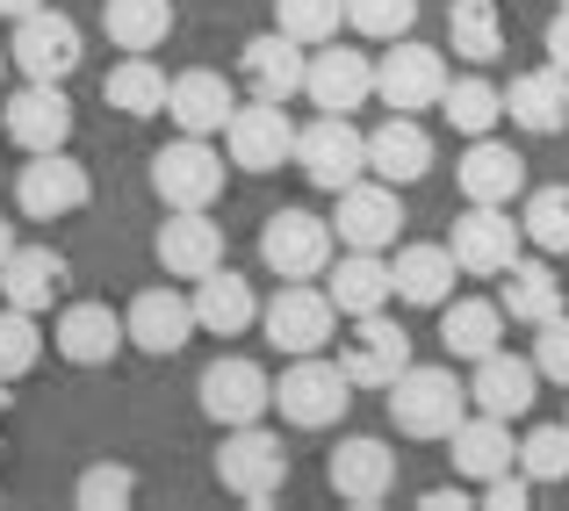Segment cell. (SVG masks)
Wrapping results in <instances>:
<instances>
[{
    "instance_id": "1",
    "label": "cell",
    "mask_w": 569,
    "mask_h": 511,
    "mask_svg": "<svg viewBox=\"0 0 569 511\" xmlns=\"http://www.w3.org/2000/svg\"><path fill=\"white\" fill-rule=\"evenodd\" d=\"M389 418L403 440H447L469 418V382H455V368H403L389 382Z\"/></svg>"
},
{
    "instance_id": "2",
    "label": "cell",
    "mask_w": 569,
    "mask_h": 511,
    "mask_svg": "<svg viewBox=\"0 0 569 511\" xmlns=\"http://www.w3.org/2000/svg\"><path fill=\"white\" fill-rule=\"evenodd\" d=\"M260 260L281 281H325V267L339 260V231L310 209H274L260 223Z\"/></svg>"
},
{
    "instance_id": "3",
    "label": "cell",
    "mask_w": 569,
    "mask_h": 511,
    "mask_svg": "<svg viewBox=\"0 0 569 511\" xmlns=\"http://www.w3.org/2000/svg\"><path fill=\"white\" fill-rule=\"evenodd\" d=\"M217 483L231 490L238 504H274L281 483H289V454H281V440L267 425H223Z\"/></svg>"
},
{
    "instance_id": "4",
    "label": "cell",
    "mask_w": 569,
    "mask_h": 511,
    "mask_svg": "<svg viewBox=\"0 0 569 511\" xmlns=\"http://www.w3.org/2000/svg\"><path fill=\"white\" fill-rule=\"evenodd\" d=\"M274 403H281V418H289V425L325 432V425H339V418H347L353 382H347V368H339V360L296 353L289 368H281V382H274Z\"/></svg>"
},
{
    "instance_id": "5",
    "label": "cell",
    "mask_w": 569,
    "mask_h": 511,
    "mask_svg": "<svg viewBox=\"0 0 569 511\" xmlns=\"http://www.w3.org/2000/svg\"><path fill=\"white\" fill-rule=\"evenodd\" d=\"M296 173L310 188L339 194L368 173V130H353V116H318V123L296 130Z\"/></svg>"
},
{
    "instance_id": "6",
    "label": "cell",
    "mask_w": 569,
    "mask_h": 511,
    "mask_svg": "<svg viewBox=\"0 0 569 511\" xmlns=\"http://www.w3.org/2000/svg\"><path fill=\"white\" fill-rule=\"evenodd\" d=\"M519 246H527V231H519L512 202H469L455 217V238H447L455 267L461 274H483V281H498L505 267L519 260Z\"/></svg>"
},
{
    "instance_id": "7",
    "label": "cell",
    "mask_w": 569,
    "mask_h": 511,
    "mask_svg": "<svg viewBox=\"0 0 569 511\" xmlns=\"http://www.w3.org/2000/svg\"><path fill=\"white\" fill-rule=\"evenodd\" d=\"M260 332L274 353H325L339 332V310H332V295L325 289H310V281H281V295L274 303H260Z\"/></svg>"
},
{
    "instance_id": "8",
    "label": "cell",
    "mask_w": 569,
    "mask_h": 511,
    "mask_svg": "<svg viewBox=\"0 0 569 511\" xmlns=\"http://www.w3.org/2000/svg\"><path fill=\"white\" fill-rule=\"evenodd\" d=\"M8 58L29 72V80H58V87H66L72 72H80V58H87L80 51V22H72L66 8H51V0H43L37 14H22V22H14Z\"/></svg>"
},
{
    "instance_id": "9",
    "label": "cell",
    "mask_w": 569,
    "mask_h": 511,
    "mask_svg": "<svg viewBox=\"0 0 569 511\" xmlns=\"http://www.w3.org/2000/svg\"><path fill=\"white\" fill-rule=\"evenodd\" d=\"M194 397H202V418H217V425H260L267 411H274V382H267L260 360H209L202 382H194Z\"/></svg>"
},
{
    "instance_id": "10",
    "label": "cell",
    "mask_w": 569,
    "mask_h": 511,
    "mask_svg": "<svg viewBox=\"0 0 569 511\" xmlns=\"http://www.w3.org/2000/svg\"><path fill=\"white\" fill-rule=\"evenodd\" d=\"M87 202H94V180H87L80 159L72 152H29L22 180H14V209H22L29 223H58Z\"/></svg>"
},
{
    "instance_id": "11",
    "label": "cell",
    "mask_w": 569,
    "mask_h": 511,
    "mask_svg": "<svg viewBox=\"0 0 569 511\" xmlns=\"http://www.w3.org/2000/svg\"><path fill=\"white\" fill-rule=\"evenodd\" d=\"M376 94L389 101V116H418V109H440L447 94V58L418 37H397V51L376 58Z\"/></svg>"
},
{
    "instance_id": "12",
    "label": "cell",
    "mask_w": 569,
    "mask_h": 511,
    "mask_svg": "<svg viewBox=\"0 0 569 511\" xmlns=\"http://www.w3.org/2000/svg\"><path fill=\"white\" fill-rule=\"evenodd\" d=\"M223 144H231V167H246V173H281V167H296L289 101H246V109H231Z\"/></svg>"
},
{
    "instance_id": "13",
    "label": "cell",
    "mask_w": 569,
    "mask_h": 511,
    "mask_svg": "<svg viewBox=\"0 0 569 511\" xmlns=\"http://www.w3.org/2000/svg\"><path fill=\"white\" fill-rule=\"evenodd\" d=\"M152 194L167 209H209L223 194V159L209 152V138H173L167 152H152Z\"/></svg>"
},
{
    "instance_id": "14",
    "label": "cell",
    "mask_w": 569,
    "mask_h": 511,
    "mask_svg": "<svg viewBox=\"0 0 569 511\" xmlns=\"http://www.w3.org/2000/svg\"><path fill=\"white\" fill-rule=\"evenodd\" d=\"M376 94V66H368V51H347V43H318L310 51V72H303V101L318 116H353L361 101Z\"/></svg>"
},
{
    "instance_id": "15",
    "label": "cell",
    "mask_w": 569,
    "mask_h": 511,
    "mask_svg": "<svg viewBox=\"0 0 569 511\" xmlns=\"http://www.w3.org/2000/svg\"><path fill=\"white\" fill-rule=\"evenodd\" d=\"M339 368H347L353 389H389L403 368H411V332L389 324L382 310L376 318H353V332L339 339Z\"/></svg>"
},
{
    "instance_id": "16",
    "label": "cell",
    "mask_w": 569,
    "mask_h": 511,
    "mask_svg": "<svg viewBox=\"0 0 569 511\" xmlns=\"http://www.w3.org/2000/svg\"><path fill=\"white\" fill-rule=\"evenodd\" d=\"M332 231H339V246H353V252H382V246H397V231H403V202H397V188L389 180H353V188H339V217H332Z\"/></svg>"
},
{
    "instance_id": "17",
    "label": "cell",
    "mask_w": 569,
    "mask_h": 511,
    "mask_svg": "<svg viewBox=\"0 0 569 511\" xmlns=\"http://www.w3.org/2000/svg\"><path fill=\"white\" fill-rule=\"evenodd\" d=\"M0 123H8V138L22 144V152H66L72 144V101H66L58 80H29L22 94H8Z\"/></svg>"
},
{
    "instance_id": "18",
    "label": "cell",
    "mask_w": 569,
    "mask_h": 511,
    "mask_svg": "<svg viewBox=\"0 0 569 511\" xmlns=\"http://www.w3.org/2000/svg\"><path fill=\"white\" fill-rule=\"evenodd\" d=\"M325 483L339 490V504L376 511L389 490H397V454H389L382 440H368V432H353V440L332 447V461H325Z\"/></svg>"
},
{
    "instance_id": "19",
    "label": "cell",
    "mask_w": 569,
    "mask_h": 511,
    "mask_svg": "<svg viewBox=\"0 0 569 511\" xmlns=\"http://www.w3.org/2000/svg\"><path fill=\"white\" fill-rule=\"evenodd\" d=\"M303 72H310V43L281 37V29H267V37H252L238 51V80H246L252 101H296L303 94Z\"/></svg>"
},
{
    "instance_id": "20",
    "label": "cell",
    "mask_w": 569,
    "mask_h": 511,
    "mask_svg": "<svg viewBox=\"0 0 569 511\" xmlns=\"http://www.w3.org/2000/svg\"><path fill=\"white\" fill-rule=\"evenodd\" d=\"M152 252L173 281H202L209 267H223V223H209V209H167Z\"/></svg>"
},
{
    "instance_id": "21",
    "label": "cell",
    "mask_w": 569,
    "mask_h": 511,
    "mask_svg": "<svg viewBox=\"0 0 569 511\" xmlns=\"http://www.w3.org/2000/svg\"><path fill=\"white\" fill-rule=\"evenodd\" d=\"M123 332H130V345H138V353H181V345L202 332V324H194V295H181V289H144L138 303L123 310Z\"/></svg>"
},
{
    "instance_id": "22",
    "label": "cell",
    "mask_w": 569,
    "mask_h": 511,
    "mask_svg": "<svg viewBox=\"0 0 569 511\" xmlns=\"http://www.w3.org/2000/svg\"><path fill=\"white\" fill-rule=\"evenodd\" d=\"M469 403H476V411H490V418H527L533 403H541V368L498 345V353L476 360V374H469Z\"/></svg>"
},
{
    "instance_id": "23",
    "label": "cell",
    "mask_w": 569,
    "mask_h": 511,
    "mask_svg": "<svg viewBox=\"0 0 569 511\" xmlns=\"http://www.w3.org/2000/svg\"><path fill=\"white\" fill-rule=\"evenodd\" d=\"M447 461H455V475H469V483H490V475L519 469V440H512V418H461L455 432H447Z\"/></svg>"
},
{
    "instance_id": "24",
    "label": "cell",
    "mask_w": 569,
    "mask_h": 511,
    "mask_svg": "<svg viewBox=\"0 0 569 511\" xmlns=\"http://www.w3.org/2000/svg\"><path fill=\"white\" fill-rule=\"evenodd\" d=\"M231 109H238V87L223 80V72H209V66H194V72H181V80L167 87V116H173L181 138H217V130L231 123Z\"/></svg>"
},
{
    "instance_id": "25",
    "label": "cell",
    "mask_w": 569,
    "mask_h": 511,
    "mask_svg": "<svg viewBox=\"0 0 569 511\" xmlns=\"http://www.w3.org/2000/svg\"><path fill=\"white\" fill-rule=\"evenodd\" d=\"M325 295H332L339 318H376V310L397 303V281H389V260H382V252H353L347 246V260L325 267Z\"/></svg>"
},
{
    "instance_id": "26",
    "label": "cell",
    "mask_w": 569,
    "mask_h": 511,
    "mask_svg": "<svg viewBox=\"0 0 569 511\" xmlns=\"http://www.w3.org/2000/svg\"><path fill=\"white\" fill-rule=\"evenodd\" d=\"M51 345H58V360H72V368H109V360L130 345V332H123V318H116L109 303H72L66 318H58Z\"/></svg>"
},
{
    "instance_id": "27",
    "label": "cell",
    "mask_w": 569,
    "mask_h": 511,
    "mask_svg": "<svg viewBox=\"0 0 569 511\" xmlns=\"http://www.w3.org/2000/svg\"><path fill=\"white\" fill-rule=\"evenodd\" d=\"M368 173L389 180V188H411V180L432 173V138L418 116H389V123L368 130Z\"/></svg>"
},
{
    "instance_id": "28",
    "label": "cell",
    "mask_w": 569,
    "mask_h": 511,
    "mask_svg": "<svg viewBox=\"0 0 569 511\" xmlns=\"http://www.w3.org/2000/svg\"><path fill=\"white\" fill-rule=\"evenodd\" d=\"M58 295H66V252H51V246H14L8 260H0V303H14V310H51Z\"/></svg>"
},
{
    "instance_id": "29",
    "label": "cell",
    "mask_w": 569,
    "mask_h": 511,
    "mask_svg": "<svg viewBox=\"0 0 569 511\" xmlns=\"http://www.w3.org/2000/svg\"><path fill=\"white\" fill-rule=\"evenodd\" d=\"M505 116L533 138H562L569 130V72L562 66H541V72H519L505 87Z\"/></svg>"
},
{
    "instance_id": "30",
    "label": "cell",
    "mask_w": 569,
    "mask_h": 511,
    "mask_svg": "<svg viewBox=\"0 0 569 511\" xmlns=\"http://www.w3.org/2000/svg\"><path fill=\"white\" fill-rule=\"evenodd\" d=\"M194 324L217 339H238L260 324V295H252V281H238L231 267H209L202 281H194Z\"/></svg>"
},
{
    "instance_id": "31",
    "label": "cell",
    "mask_w": 569,
    "mask_h": 511,
    "mask_svg": "<svg viewBox=\"0 0 569 511\" xmlns=\"http://www.w3.org/2000/svg\"><path fill=\"white\" fill-rule=\"evenodd\" d=\"M455 180H461V194H469V202H512V194L527 188V159H519L512 144H498V138H469Z\"/></svg>"
},
{
    "instance_id": "32",
    "label": "cell",
    "mask_w": 569,
    "mask_h": 511,
    "mask_svg": "<svg viewBox=\"0 0 569 511\" xmlns=\"http://www.w3.org/2000/svg\"><path fill=\"white\" fill-rule=\"evenodd\" d=\"M455 252L447 246H403L397 260H389V281H397V303L411 310H440L447 295H455Z\"/></svg>"
},
{
    "instance_id": "33",
    "label": "cell",
    "mask_w": 569,
    "mask_h": 511,
    "mask_svg": "<svg viewBox=\"0 0 569 511\" xmlns=\"http://www.w3.org/2000/svg\"><path fill=\"white\" fill-rule=\"evenodd\" d=\"M498 339H505V310L498 303H476V295H447L440 303V345H447V360H483V353H498Z\"/></svg>"
},
{
    "instance_id": "34",
    "label": "cell",
    "mask_w": 569,
    "mask_h": 511,
    "mask_svg": "<svg viewBox=\"0 0 569 511\" xmlns=\"http://www.w3.org/2000/svg\"><path fill=\"white\" fill-rule=\"evenodd\" d=\"M498 281H505V289H498V310L512 324H548L562 310V281H556V267H548V260H512Z\"/></svg>"
},
{
    "instance_id": "35",
    "label": "cell",
    "mask_w": 569,
    "mask_h": 511,
    "mask_svg": "<svg viewBox=\"0 0 569 511\" xmlns=\"http://www.w3.org/2000/svg\"><path fill=\"white\" fill-rule=\"evenodd\" d=\"M167 72L152 66V51H123V66H109V80H101V101L109 109H123V116H167Z\"/></svg>"
},
{
    "instance_id": "36",
    "label": "cell",
    "mask_w": 569,
    "mask_h": 511,
    "mask_svg": "<svg viewBox=\"0 0 569 511\" xmlns=\"http://www.w3.org/2000/svg\"><path fill=\"white\" fill-rule=\"evenodd\" d=\"M447 51L469 58V66H498V58H505L498 0H455V8H447Z\"/></svg>"
},
{
    "instance_id": "37",
    "label": "cell",
    "mask_w": 569,
    "mask_h": 511,
    "mask_svg": "<svg viewBox=\"0 0 569 511\" xmlns=\"http://www.w3.org/2000/svg\"><path fill=\"white\" fill-rule=\"evenodd\" d=\"M101 29L116 51H159L173 37V0H101Z\"/></svg>"
},
{
    "instance_id": "38",
    "label": "cell",
    "mask_w": 569,
    "mask_h": 511,
    "mask_svg": "<svg viewBox=\"0 0 569 511\" xmlns=\"http://www.w3.org/2000/svg\"><path fill=\"white\" fill-rule=\"evenodd\" d=\"M440 116L461 130V138H490V130L505 123V87H490L483 72H469V80H447Z\"/></svg>"
},
{
    "instance_id": "39",
    "label": "cell",
    "mask_w": 569,
    "mask_h": 511,
    "mask_svg": "<svg viewBox=\"0 0 569 511\" xmlns=\"http://www.w3.org/2000/svg\"><path fill=\"white\" fill-rule=\"evenodd\" d=\"M339 22H347V0H274V29L296 37V43H310V51L332 43Z\"/></svg>"
},
{
    "instance_id": "40",
    "label": "cell",
    "mask_w": 569,
    "mask_h": 511,
    "mask_svg": "<svg viewBox=\"0 0 569 511\" xmlns=\"http://www.w3.org/2000/svg\"><path fill=\"white\" fill-rule=\"evenodd\" d=\"M72 504L80 511H130L138 504V475H130L123 461H94V469H80V483H72Z\"/></svg>"
},
{
    "instance_id": "41",
    "label": "cell",
    "mask_w": 569,
    "mask_h": 511,
    "mask_svg": "<svg viewBox=\"0 0 569 511\" xmlns=\"http://www.w3.org/2000/svg\"><path fill=\"white\" fill-rule=\"evenodd\" d=\"M37 360H43L37 318H29V310H14V303H0V382H22Z\"/></svg>"
},
{
    "instance_id": "42",
    "label": "cell",
    "mask_w": 569,
    "mask_h": 511,
    "mask_svg": "<svg viewBox=\"0 0 569 511\" xmlns=\"http://www.w3.org/2000/svg\"><path fill=\"white\" fill-rule=\"evenodd\" d=\"M519 231L541 252H569V188H533L519 209Z\"/></svg>"
},
{
    "instance_id": "43",
    "label": "cell",
    "mask_w": 569,
    "mask_h": 511,
    "mask_svg": "<svg viewBox=\"0 0 569 511\" xmlns=\"http://www.w3.org/2000/svg\"><path fill=\"white\" fill-rule=\"evenodd\" d=\"M519 469L533 475V490H541V483H569V418H562V425H533L527 440H519Z\"/></svg>"
},
{
    "instance_id": "44",
    "label": "cell",
    "mask_w": 569,
    "mask_h": 511,
    "mask_svg": "<svg viewBox=\"0 0 569 511\" xmlns=\"http://www.w3.org/2000/svg\"><path fill=\"white\" fill-rule=\"evenodd\" d=\"M347 29L376 37V43H397L418 29V0H347Z\"/></svg>"
},
{
    "instance_id": "45",
    "label": "cell",
    "mask_w": 569,
    "mask_h": 511,
    "mask_svg": "<svg viewBox=\"0 0 569 511\" xmlns=\"http://www.w3.org/2000/svg\"><path fill=\"white\" fill-rule=\"evenodd\" d=\"M533 332H541V339H533V368H541V382H562L569 389V318L556 310V318L533 324Z\"/></svg>"
},
{
    "instance_id": "46",
    "label": "cell",
    "mask_w": 569,
    "mask_h": 511,
    "mask_svg": "<svg viewBox=\"0 0 569 511\" xmlns=\"http://www.w3.org/2000/svg\"><path fill=\"white\" fill-rule=\"evenodd\" d=\"M483 490V511H527L533 504V475L527 469H505V475H490V483H476Z\"/></svg>"
},
{
    "instance_id": "47",
    "label": "cell",
    "mask_w": 569,
    "mask_h": 511,
    "mask_svg": "<svg viewBox=\"0 0 569 511\" xmlns=\"http://www.w3.org/2000/svg\"><path fill=\"white\" fill-rule=\"evenodd\" d=\"M548 66L569 72V8H556V22H548Z\"/></svg>"
},
{
    "instance_id": "48",
    "label": "cell",
    "mask_w": 569,
    "mask_h": 511,
    "mask_svg": "<svg viewBox=\"0 0 569 511\" xmlns=\"http://www.w3.org/2000/svg\"><path fill=\"white\" fill-rule=\"evenodd\" d=\"M426 511H469V490H426Z\"/></svg>"
},
{
    "instance_id": "49",
    "label": "cell",
    "mask_w": 569,
    "mask_h": 511,
    "mask_svg": "<svg viewBox=\"0 0 569 511\" xmlns=\"http://www.w3.org/2000/svg\"><path fill=\"white\" fill-rule=\"evenodd\" d=\"M43 0H0V14H8V22H22V14H37Z\"/></svg>"
},
{
    "instance_id": "50",
    "label": "cell",
    "mask_w": 569,
    "mask_h": 511,
    "mask_svg": "<svg viewBox=\"0 0 569 511\" xmlns=\"http://www.w3.org/2000/svg\"><path fill=\"white\" fill-rule=\"evenodd\" d=\"M8 252H14V223L0 217V260H8Z\"/></svg>"
},
{
    "instance_id": "51",
    "label": "cell",
    "mask_w": 569,
    "mask_h": 511,
    "mask_svg": "<svg viewBox=\"0 0 569 511\" xmlns=\"http://www.w3.org/2000/svg\"><path fill=\"white\" fill-rule=\"evenodd\" d=\"M8 411H14V397H8V382H0V432H8Z\"/></svg>"
},
{
    "instance_id": "52",
    "label": "cell",
    "mask_w": 569,
    "mask_h": 511,
    "mask_svg": "<svg viewBox=\"0 0 569 511\" xmlns=\"http://www.w3.org/2000/svg\"><path fill=\"white\" fill-rule=\"evenodd\" d=\"M0 72H8V43H0Z\"/></svg>"
},
{
    "instance_id": "53",
    "label": "cell",
    "mask_w": 569,
    "mask_h": 511,
    "mask_svg": "<svg viewBox=\"0 0 569 511\" xmlns=\"http://www.w3.org/2000/svg\"><path fill=\"white\" fill-rule=\"evenodd\" d=\"M556 8H569V0H556Z\"/></svg>"
}]
</instances>
